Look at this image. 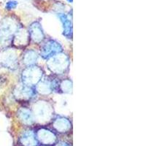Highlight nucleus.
I'll use <instances>...</instances> for the list:
<instances>
[{
    "instance_id": "nucleus-1",
    "label": "nucleus",
    "mask_w": 146,
    "mask_h": 146,
    "mask_svg": "<svg viewBox=\"0 0 146 146\" xmlns=\"http://www.w3.org/2000/svg\"><path fill=\"white\" fill-rule=\"evenodd\" d=\"M61 51H62V45L58 42L51 40L43 45L41 50V56L44 58H49Z\"/></svg>"
},
{
    "instance_id": "nucleus-2",
    "label": "nucleus",
    "mask_w": 146,
    "mask_h": 146,
    "mask_svg": "<svg viewBox=\"0 0 146 146\" xmlns=\"http://www.w3.org/2000/svg\"><path fill=\"white\" fill-rule=\"evenodd\" d=\"M29 32V35L32 39L36 42L42 41V40L44 38V34L42 31L41 27H40V23H37V22H36V23L35 22L31 26Z\"/></svg>"
},
{
    "instance_id": "nucleus-3",
    "label": "nucleus",
    "mask_w": 146,
    "mask_h": 146,
    "mask_svg": "<svg viewBox=\"0 0 146 146\" xmlns=\"http://www.w3.org/2000/svg\"><path fill=\"white\" fill-rule=\"evenodd\" d=\"M58 16L59 17L60 20L62 21V24L64 27V35L68 39H70L72 35V22L66 16V15L64 13L58 14Z\"/></svg>"
},
{
    "instance_id": "nucleus-4",
    "label": "nucleus",
    "mask_w": 146,
    "mask_h": 146,
    "mask_svg": "<svg viewBox=\"0 0 146 146\" xmlns=\"http://www.w3.org/2000/svg\"><path fill=\"white\" fill-rule=\"evenodd\" d=\"M38 138L40 141L42 142L44 144H51L54 143L56 137L54 136L53 133L50 132V131L48 130H40L38 132Z\"/></svg>"
},
{
    "instance_id": "nucleus-5",
    "label": "nucleus",
    "mask_w": 146,
    "mask_h": 146,
    "mask_svg": "<svg viewBox=\"0 0 146 146\" xmlns=\"http://www.w3.org/2000/svg\"><path fill=\"white\" fill-rule=\"evenodd\" d=\"M21 141L25 146H35L37 143L36 135L32 131H27L21 138Z\"/></svg>"
},
{
    "instance_id": "nucleus-6",
    "label": "nucleus",
    "mask_w": 146,
    "mask_h": 146,
    "mask_svg": "<svg viewBox=\"0 0 146 146\" xmlns=\"http://www.w3.org/2000/svg\"><path fill=\"white\" fill-rule=\"evenodd\" d=\"M54 126L60 132H65V131L70 129V123L65 118H59L55 121Z\"/></svg>"
},
{
    "instance_id": "nucleus-7",
    "label": "nucleus",
    "mask_w": 146,
    "mask_h": 146,
    "mask_svg": "<svg viewBox=\"0 0 146 146\" xmlns=\"http://www.w3.org/2000/svg\"><path fill=\"white\" fill-rule=\"evenodd\" d=\"M19 114H20V116L21 118V119L24 122H27L28 123H31L33 122V116H32V114L28 110H21Z\"/></svg>"
},
{
    "instance_id": "nucleus-8",
    "label": "nucleus",
    "mask_w": 146,
    "mask_h": 146,
    "mask_svg": "<svg viewBox=\"0 0 146 146\" xmlns=\"http://www.w3.org/2000/svg\"><path fill=\"white\" fill-rule=\"evenodd\" d=\"M38 58V56L36 55V53L35 51H29L27 54L25 55V62L28 64H31L35 63L36 62V59Z\"/></svg>"
},
{
    "instance_id": "nucleus-9",
    "label": "nucleus",
    "mask_w": 146,
    "mask_h": 146,
    "mask_svg": "<svg viewBox=\"0 0 146 146\" xmlns=\"http://www.w3.org/2000/svg\"><path fill=\"white\" fill-rule=\"evenodd\" d=\"M18 5V2L16 1H9L7 4H6V8L7 10H13V9L15 8Z\"/></svg>"
},
{
    "instance_id": "nucleus-10",
    "label": "nucleus",
    "mask_w": 146,
    "mask_h": 146,
    "mask_svg": "<svg viewBox=\"0 0 146 146\" xmlns=\"http://www.w3.org/2000/svg\"><path fill=\"white\" fill-rule=\"evenodd\" d=\"M56 146H70V145L66 143H59L57 144Z\"/></svg>"
},
{
    "instance_id": "nucleus-11",
    "label": "nucleus",
    "mask_w": 146,
    "mask_h": 146,
    "mask_svg": "<svg viewBox=\"0 0 146 146\" xmlns=\"http://www.w3.org/2000/svg\"><path fill=\"white\" fill-rule=\"evenodd\" d=\"M68 1H69V2H72V0H68Z\"/></svg>"
}]
</instances>
